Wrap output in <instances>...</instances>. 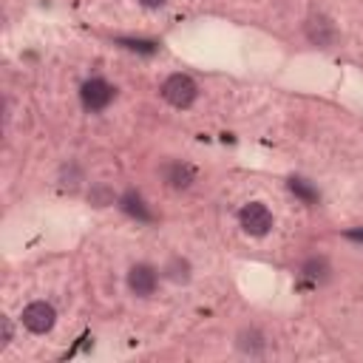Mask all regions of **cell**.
Masks as SVG:
<instances>
[{
  "mask_svg": "<svg viewBox=\"0 0 363 363\" xmlns=\"http://www.w3.org/2000/svg\"><path fill=\"white\" fill-rule=\"evenodd\" d=\"M164 275L176 284H187L190 281V264L184 258H170L167 267H164Z\"/></svg>",
  "mask_w": 363,
  "mask_h": 363,
  "instance_id": "10",
  "label": "cell"
},
{
  "mask_svg": "<svg viewBox=\"0 0 363 363\" xmlns=\"http://www.w3.org/2000/svg\"><path fill=\"white\" fill-rule=\"evenodd\" d=\"M162 176H164V182L170 184V187H190L193 184V179H196V170L190 167V164H182V162H170V164H164L162 167Z\"/></svg>",
  "mask_w": 363,
  "mask_h": 363,
  "instance_id": "6",
  "label": "cell"
},
{
  "mask_svg": "<svg viewBox=\"0 0 363 363\" xmlns=\"http://www.w3.org/2000/svg\"><path fill=\"white\" fill-rule=\"evenodd\" d=\"M91 201H96L102 207V204H113V196H108V190H96V193H91Z\"/></svg>",
  "mask_w": 363,
  "mask_h": 363,
  "instance_id": "14",
  "label": "cell"
},
{
  "mask_svg": "<svg viewBox=\"0 0 363 363\" xmlns=\"http://www.w3.org/2000/svg\"><path fill=\"white\" fill-rule=\"evenodd\" d=\"M139 3H142L145 9H159V6H164L167 0H139Z\"/></svg>",
  "mask_w": 363,
  "mask_h": 363,
  "instance_id": "16",
  "label": "cell"
},
{
  "mask_svg": "<svg viewBox=\"0 0 363 363\" xmlns=\"http://www.w3.org/2000/svg\"><path fill=\"white\" fill-rule=\"evenodd\" d=\"M238 224L244 227V233L261 238V235H267V233L272 230V213H269L267 204L250 201V204H244V207L238 210Z\"/></svg>",
  "mask_w": 363,
  "mask_h": 363,
  "instance_id": "3",
  "label": "cell"
},
{
  "mask_svg": "<svg viewBox=\"0 0 363 363\" xmlns=\"http://www.w3.org/2000/svg\"><path fill=\"white\" fill-rule=\"evenodd\" d=\"M14 337V332H11V320L9 318H3V343H9Z\"/></svg>",
  "mask_w": 363,
  "mask_h": 363,
  "instance_id": "15",
  "label": "cell"
},
{
  "mask_svg": "<svg viewBox=\"0 0 363 363\" xmlns=\"http://www.w3.org/2000/svg\"><path fill=\"white\" fill-rule=\"evenodd\" d=\"M156 284H159V275L150 264H133L128 269V286L136 298H147L156 292Z\"/></svg>",
  "mask_w": 363,
  "mask_h": 363,
  "instance_id": "5",
  "label": "cell"
},
{
  "mask_svg": "<svg viewBox=\"0 0 363 363\" xmlns=\"http://www.w3.org/2000/svg\"><path fill=\"white\" fill-rule=\"evenodd\" d=\"M20 318H23V326H26L28 332L45 335V332H51V326H54V320H57V312H54V306L45 303V301H31V303L23 309Z\"/></svg>",
  "mask_w": 363,
  "mask_h": 363,
  "instance_id": "4",
  "label": "cell"
},
{
  "mask_svg": "<svg viewBox=\"0 0 363 363\" xmlns=\"http://www.w3.org/2000/svg\"><path fill=\"white\" fill-rule=\"evenodd\" d=\"M113 96H116V88H113L111 82H105L102 77L85 79L82 88H79V99H82V108H85L88 113L105 111V108L113 102Z\"/></svg>",
  "mask_w": 363,
  "mask_h": 363,
  "instance_id": "1",
  "label": "cell"
},
{
  "mask_svg": "<svg viewBox=\"0 0 363 363\" xmlns=\"http://www.w3.org/2000/svg\"><path fill=\"white\" fill-rule=\"evenodd\" d=\"M286 184H289V190H292V193H295V196H298L303 204H315V201L320 199L318 187H315V184H309L306 179H298V176H292Z\"/></svg>",
  "mask_w": 363,
  "mask_h": 363,
  "instance_id": "9",
  "label": "cell"
},
{
  "mask_svg": "<svg viewBox=\"0 0 363 363\" xmlns=\"http://www.w3.org/2000/svg\"><path fill=\"white\" fill-rule=\"evenodd\" d=\"M119 207L128 213V216H133V218H139V221H150L153 218V213L147 210V204H145V199L136 193V190H128L122 199H119Z\"/></svg>",
  "mask_w": 363,
  "mask_h": 363,
  "instance_id": "7",
  "label": "cell"
},
{
  "mask_svg": "<svg viewBox=\"0 0 363 363\" xmlns=\"http://www.w3.org/2000/svg\"><path fill=\"white\" fill-rule=\"evenodd\" d=\"M238 349H244V352H250V354H258V352L264 349V337H261L258 332H241V335H238Z\"/></svg>",
  "mask_w": 363,
  "mask_h": 363,
  "instance_id": "12",
  "label": "cell"
},
{
  "mask_svg": "<svg viewBox=\"0 0 363 363\" xmlns=\"http://www.w3.org/2000/svg\"><path fill=\"white\" fill-rule=\"evenodd\" d=\"M301 272H303L306 278H312L315 284H320V281L329 278V264H326L323 258H309V261L301 267Z\"/></svg>",
  "mask_w": 363,
  "mask_h": 363,
  "instance_id": "11",
  "label": "cell"
},
{
  "mask_svg": "<svg viewBox=\"0 0 363 363\" xmlns=\"http://www.w3.org/2000/svg\"><path fill=\"white\" fill-rule=\"evenodd\" d=\"M162 96L173 108H190L196 102V96H199V88L187 74H170L162 82Z\"/></svg>",
  "mask_w": 363,
  "mask_h": 363,
  "instance_id": "2",
  "label": "cell"
},
{
  "mask_svg": "<svg viewBox=\"0 0 363 363\" xmlns=\"http://www.w3.org/2000/svg\"><path fill=\"white\" fill-rule=\"evenodd\" d=\"M125 48H133V51H145V54H150V51H156V43H142V40H119Z\"/></svg>",
  "mask_w": 363,
  "mask_h": 363,
  "instance_id": "13",
  "label": "cell"
},
{
  "mask_svg": "<svg viewBox=\"0 0 363 363\" xmlns=\"http://www.w3.org/2000/svg\"><path fill=\"white\" fill-rule=\"evenodd\" d=\"M309 40L318 43V45H323V48L332 45V43H335V28H332V23L323 20V17L312 20V23H309Z\"/></svg>",
  "mask_w": 363,
  "mask_h": 363,
  "instance_id": "8",
  "label": "cell"
}]
</instances>
